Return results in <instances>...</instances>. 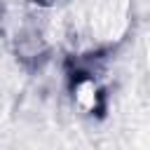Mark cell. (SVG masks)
<instances>
[{"label":"cell","mask_w":150,"mask_h":150,"mask_svg":"<svg viewBox=\"0 0 150 150\" xmlns=\"http://www.w3.org/2000/svg\"><path fill=\"white\" fill-rule=\"evenodd\" d=\"M75 98H77V103H80L82 108L94 110V108H96V98H98V89H96V84L89 82V80H82V82L75 87Z\"/></svg>","instance_id":"cell-1"}]
</instances>
